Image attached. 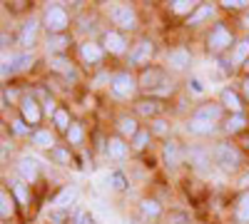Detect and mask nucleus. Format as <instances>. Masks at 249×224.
<instances>
[{"instance_id":"nucleus-31","label":"nucleus","mask_w":249,"mask_h":224,"mask_svg":"<svg viewBox=\"0 0 249 224\" xmlns=\"http://www.w3.org/2000/svg\"><path fill=\"white\" fill-rule=\"evenodd\" d=\"M53 120H55L57 130H62V132H68V130H70V115H68V110L57 107V110H55V115H53Z\"/></svg>"},{"instance_id":"nucleus-45","label":"nucleus","mask_w":249,"mask_h":224,"mask_svg":"<svg viewBox=\"0 0 249 224\" xmlns=\"http://www.w3.org/2000/svg\"><path fill=\"white\" fill-rule=\"evenodd\" d=\"M244 95H247V97H249V77H247V80H244Z\"/></svg>"},{"instance_id":"nucleus-24","label":"nucleus","mask_w":249,"mask_h":224,"mask_svg":"<svg viewBox=\"0 0 249 224\" xmlns=\"http://www.w3.org/2000/svg\"><path fill=\"white\" fill-rule=\"evenodd\" d=\"M15 202H13V197H10V192L8 190H3L0 192V217L3 219H10L13 217V212H15Z\"/></svg>"},{"instance_id":"nucleus-16","label":"nucleus","mask_w":249,"mask_h":224,"mask_svg":"<svg viewBox=\"0 0 249 224\" xmlns=\"http://www.w3.org/2000/svg\"><path fill=\"white\" fill-rule=\"evenodd\" d=\"M234 219L239 224H249V192H244L234 205Z\"/></svg>"},{"instance_id":"nucleus-2","label":"nucleus","mask_w":249,"mask_h":224,"mask_svg":"<svg viewBox=\"0 0 249 224\" xmlns=\"http://www.w3.org/2000/svg\"><path fill=\"white\" fill-rule=\"evenodd\" d=\"M214 162L222 170H237L242 165V152L237 147H232V145H217Z\"/></svg>"},{"instance_id":"nucleus-22","label":"nucleus","mask_w":249,"mask_h":224,"mask_svg":"<svg viewBox=\"0 0 249 224\" xmlns=\"http://www.w3.org/2000/svg\"><path fill=\"white\" fill-rule=\"evenodd\" d=\"M135 107H137V112H140V115H144V117H155V115L162 110L160 100H140V103H137Z\"/></svg>"},{"instance_id":"nucleus-41","label":"nucleus","mask_w":249,"mask_h":224,"mask_svg":"<svg viewBox=\"0 0 249 224\" xmlns=\"http://www.w3.org/2000/svg\"><path fill=\"white\" fill-rule=\"evenodd\" d=\"M190 85H192V92H197V95H202V92H204V87H202V83H199L197 77H192V80H190Z\"/></svg>"},{"instance_id":"nucleus-29","label":"nucleus","mask_w":249,"mask_h":224,"mask_svg":"<svg viewBox=\"0 0 249 224\" xmlns=\"http://www.w3.org/2000/svg\"><path fill=\"white\" fill-rule=\"evenodd\" d=\"M164 162H167L170 167H175L177 162H179V147H177V142H167V145H164Z\"/></svg>"},{"instance_id":"nucleus-11","label":"nucleus","mask_w":249,"mask_h":224,"mask_svg":"<svg viewBox=\"0 0 249 224\" xmlns=\"http://www.w3.org/2000/svg\"><path fill=\"white\" fill-rule=\"evenodd\" d=\"M167 65L175 68V70H184L187 65H190V50L187 48H175L167 52Z\"/></svg>"},{"instance_id":"nucleus-25","label":"nucleus","mask_w":249,"mask_h":224,"mask_svg":"<svg viewBox=\"0 0 249 224\" xmlns=\"http://www.w3.org/2000/svg\"><path fill=\"white\" fill-rule=\"evenodd\" d=\"M48 45L53 52H65L70 45V37L68 35H48Z\"/></svg>"},{"instance_id":"nucleus-37","label":"nucleus","mask_w":249,"mask_h":224,"mask_svg":"<svg viewBox=\"0 0 249 224\" xmlns=\"http://www.w3.org/2000/svg\"><path fill=\"white\" fill-rule=\"evenodd\" d=\"M50 157H53L55 162H60V165H70V155H68L65 150H60V147H53V150H50Z\"/></svg>"},{"instance_id":"nucleus-40","label":"nucleus","mask_w":249,"mask_h":224,"mask_svg":"<svg viewBox=\"0 0 249 224\" xmlns=\"http://www.w3.org/2000/svg\"><path fill=\"white\" fill-rule=\"evenodd\" d=\"M77 224H95V219H92V214H90V212H80Z\"/></svg>"},{"instance_id":"nucleus-27","label":"nucleus","mask_w":249,"mask_h":224,"mask_svg":"<svg viewBox=\"0 0 249 224\" xmlns=\"http://www.w3.org/2000/svg\"><path fill=\"white\" fill-rule=\"evenodd\" d=\"M75 194H77L75 187H65V190H62V192L55 197V207H57V209H68V205L75 199Z\"/></svg>"},{"instance_id":"nucleus-46","label":"nucleus","mask_w":249,"mask_h":224,"mask_svg":"<svg viewBox=\"0 0 249 224\" xmlns=\"http://www.w3.org/2000/svg\"><path fill=\"white\" fill-rule=\"evenodd\" d=\"M244 28H249V13H247V17H244Z\"/></svg>"},{"instance_id":"nucleus-30","label":"nucleus","mask_w":249,"mask_h":224,"mask_svg":"<svg viewBox=\"0 0 249 224\" xmlns=\"http://www.w3.org/2000/svg\"><path fill=\"white\" fill-rule=\"evenodd\" d=\"M244 125H247V120H244V115H232L230 120H227V125H224V130L230 132V135H234V132H242V130H244Z\"/></svg>"},{"instance_id":"nucleus-32","label":"nucleus","mask_w":249,"mask_h":224,"mask_svg":"<svg viewBox=\"0 0 249 224\" xmlns=\"http://www.w3.org/2000/svg\"><path fill=\"white\" fill-rule=\"evenodd\" d=\"M212 15V5H199L192 15H190V25H197V23H202L204 17H210Z\"/></svg>"},{"instance_id":"nucleus-18","label":"nucleus","mask_w":249,"mask_h":224,"mask_svg":"<svg viewBox=\"0 0 249 224\" xmlns=\"http://www.w3.org/2000/svg\"><path fill=\"white\" fill-rule=\"evenodd\" d=\"M195 117L197 120H207V122H217L219 117H222V105H202L197 112H195Z\"/></svg>"},{"instance_id":"nucleus-43","label":"nucleus","mask_w":249,"mask_h":224,"mask_svg":"<svg viewBox=\"0 0 249 224\" xmlns=\"http://www.w3.org/2000/svg\"><path fill=\"white\" fill-rule=\"evenodd\" d=\"M50 219H53V222H62V219H65V209H57V212H53V214H50Z\"/></svg>"},{"instance_id":"nucleus-3","label":"nucleus","mask_w":249,"mask_h":224,"mask_svg":"<svg viewBox=\"0 0 249 224\" xmlns=\"http://www.w3.org/2000/svg\"><path fill=\"white\" fill-rule=\"evenodd\" d=\"M110 87H112V95H115V97H122V100H124V97H132L140 85L135 83V77H132L130 72H117V75H112V80H110Z\"/></svg>"},{"instance_id":"nucleus-47","label":"nucleus","mask_w":249,"mask_h":224,"mask_svg":"<svg viewBox=\"0 0 249 224\" xmlns=\"http://www.w3.org/2000/svg\"><path fill=\"white\" fill-rule=\"evenodd\" d=\"M244 68H247V70H249V60H247V65H244Z\"/></svg>"},{"instance_id":"nucleus-39","label":"nucleus","mask_w":249,"mask_h":224,"mask_svg":"<svg viewBox=\"0 0 249 224\" xmlns=\"http://www.w3.org/2000/svg\"><path fill=\"white\" fill-rule=\"evenodd\" d=\"M152 132L155 135H164V132H167V122H164V120H155L152 122Z\"/></svg>"},{"instance_id":"nucleus-6","label":"nucleus","mask_w":249,"mask_h":224,"mask_svg":"<svg viewBox=\"0 0 249 224\" xmlns=\"http://www.w3.org/2000/svg\"><path fill=\"white\" fill-rule=\"evenodd\" d=\"M160 85H164V70H160V68H144L142 70V75H140V87H144V90H157Z\"/></svg>"},{"instance_id":"nucleus-1","label":"nucleus","mask_w":249,"mask_h":224,"mask_svg":"<svg viewBox=\"0 0 249 224\" xmlns=\"http://www.w3.org/2000/svg\"><path fill=\"white\" fill-rule=\"evenodd\" d=\"M43 25L50 35H65L68 25H70V17L65 13V8H60V5H50L43 15Z\"/></svg>"},{"instance_id":"nucleus-20","label":"nucleus","mask_w":249,"mask_h":224,"mask_svg":"<svg viewBox=\"0 0 249 224\" xmlns=\"http://www.w3.org/2000/svg\"><path fill=\"white\" fill-rule=\"evenodd\" d=\"M247 60H249V40H239V43L234 45V52H232V63L244 68Z\"/></svg>"},{"instance_id":"nucleus-13","label":"nucleus","mask_w":249,"mask_h":224,"mask_svg":"<svg viewBox=\"0 0 249 224\" xmlns=\"http://www.w3.org/2000/svg\"><path fill=\"white\" fill-rule=\"evenodd\" d=\"M222 105H224V107H230L234 115H242V107H244V105H242V100H239V95H237L234 90H230V87H224V90H222Z\"/></svg>"},{"instance_id":"nucleus-9","label":"nucleus","mask_w":249,"mask_h":224,"mask_svg":"<svg viewBox=\"0 0 249 224\" xmlns=\"http://www.w3.org/2000/svg\"><path fill=\"white\" fill-rule=\"evenodd\" d=\"M20 117H23L25 125H37L40 117H43V112H40V105L35 103L33 97H25L23 105H20Z\"/></svg>"},{"instance_id":"nucleus-14","label":"nucleus","mask_w":249,"mask_h":224,"mask_svg":"<svg viewBox=\"0 0 249 224\" xmlns=\"http://www.w3.org/2000/svg\"><path fill=\"white\" fill-rule=\"evenodd\" d=\"M187 132H190V135H212L214 132V122L192 117L190 122H187Z\"/></svg>"},{"instance_id":"nucleus-28","label":"nucleus","mask_w":249,"mask_h":224,"mask_svg":"<svg viewBox=\"0 0 249 224\" xmlns=\"http://www.w3.org/2000/svg\"><path fill=\"white\" fill-rule=\"evenodd\" d=\"M170 8L177 15H192V10L197 8V3H192V0H175V3H170Z\"/></svg>"},{"instance_id":"nucleus-12","label":"nucleus","mask_w":249,"mask_h":224,"mask_svg":"<svg viewBox=\"0 0 249 224\" xmlns=\"http://www.w3.org/2000/svg\"><path fill=\"white\" fill-rule=\"evenodd\" d=\"M102 45H105V50H110L112 55H122L124 52V37L120 35V33H115V30H107L105 33V40H102Z\"/></svg>"},{"instance_id":"nucleus-5","label":"nucleus","mask_w":249,"mask_h":224,"mask_svg":"<svg viewBox=\"0 0 249 224\" xmlns=\"http://www.w3.org/2000/svg\"><path fill=\"white\" fill-rule=\"evenodd\" d=\"M110 17H112V23L120 25L122 30H132L137 25V15H135V10L130 5H115L110 10Z\"/></svg>"},{"instance_id":"nucleus-44","label":"nucleus","mask_w":249,"mask_h":224,"mask_svg":"<svg viewBox=\"0 0 249 224\" xmlns=\"http://www.w3.org/2000/svg\"><path fill=\"white\" fill-rule=\"evenodd\" d=\"M15 194H18L20 202H25V190H23V185H15Z\"/></svg>"},{"instance_id":"nucleus-26","label":"nucleus","mask_w":249,"mask_h":224,"mask_svg":"<svg viewBox=\"0 0 249 224\" xmlns=\"http://www.w3.org/2000/svg\"><path fill=\"white\" fill-rule=\"evenodd\" d=\"M50 68H53V70H57V72H65L68 77H75V72H72V65H70V60L60 57V55L50 57Z\"/></svg>"},{"instance_id":"nucleus-21","label":"nucleus","mask_w":249,"mask_h":224,"mask_svg":"<svg viewBox=\"0 0 249 224\" xmlns=\"http://www.w3.org/2000/svg\"><path fill=\"white\" fill-rule=\"evenodd\" d=\"M30 139H33V145H37V147H50L53 150V145H55V137L48 130H33Z\"/></svg>"},{"instance_id":"nucleus-10","label":"nucleus","mask_w":249,"mask_h":224,"mask_svg":"<svg viewBox=\"0 0 249 224\" xmlns=\"http://www.w3.org/2000/svg\"><path fill=\"white\" fill-rule=\"evenodd\" d=\"M33 65V55H13L10 60H5L3 63V77L18 72V70H25Z\"/></svg>"},{"instance_id":"nucleus-35","label":"nucleus","mask_w":249,"mask_h":224,"mask_svg":"<svg viewBox=\"0 0 249 224\" xmlns=\"http://www.w3.org/2000/svg\"><path fill=\"white\" fill-rule=\"evenodd\" d=\"M147 142H150V130H140L132 137V147L135 150H144V147H147Z\"/></svg>"},{"instance_id":"nucleus-19","label":"nucleus","mask_w":249,"mask_h":224,"mask_svg":"<svg viewBox=\"0 0 249 224\" xmlns=\"http://www.w3.org/2000/svg\"><path fill=\"white\" fill-rule=\"evenodd\" d=\"M117 130H120V135H122V137H135V135L140 132L137 120H135V117H127V115L117 120Z\"/></svg>"},{"instance_id":"nucleus-36","label":"nucleus","mask_w":249,"mask_h":224,"mask_svg":"<svg viewBox=\"0 0 249 224\" xmlns=\"http://www.w3.org/2000/svg\"><path fill=\"white\" fill-rule=\"evenodd\" d=\"M110 185L122 192V190H127V177H124L122 172H112V174H110Z\"/></svg>"},{"instance_id":"nucleus-23","label":"nucleus","mask_w":249,"mask_h":224,"mask_svg":"<svg viewBox=\"0 0 249 224\" xmlns=\"http://www.w3.org/2000/svg\"><path fill=\"white\" fill-rule=\"evenodd\" d=\"M18 174L23 177L25 182H33V179H37V165H35L33 159H23L18 165Z\"/></svg>"},{"instance_id":"nucleus-17","label":"nucleus","mask_w":249,"mask_h":224,"mask_svg":"<svg viewBox=\"0 0 249 224\" xmlns=\"http://www.w3.org/2000/svg\"><path fill=\"white\" fill-rule=\"evenodd\" d=\"M107 157H112V159H124L127 157V145L120 139V137H112V139H107Z\"/></svg>"},{"instance_id":"nucleus-4","label":"nucleus","mask_w":249,"mask_h":224,"mask_svg":"<svg viewBox=\"0 0 249 224\" xmlns=\"http://www.w3.org/2000/svg\"><path fill=\"white\" fill-rule=\"evenodd\" d=\"M232 45V33L224 28V23H217L210 33V37H207V48H210L212 52H222Z\"/></svg>"},{"instance_id":"nucleus-34","label":"nucleus","mask_w":249,"mask_h":224,"mask_svg":"<svg viewBox=\"0 0 249 224\" xmlns=\"http://www.w3.org/2000/svg\"><path fill=\"white\" fill-rule=\"evenodd\" d=\"M65 137H68V142H70V145H80V142H82V125L72 122V125H70V130L65 132Z\"/></svg>"},{"instance_id":"nucleus-15","label":"nucleus","mask_w":249,"mask_h":224,"mask_svg":"<svg viewBox=\"0 0 249 224\" xmlns=\"http://www.w3.org/2000/svg\"><path fill=\"white\" fill-rule=\"evenodd\" d=\"M35 37H37V20H28V23L23 25V30H20V45L33 48Z\"/></svg>"},{"instance_id":"nucleus-42","label":"nucleus","mask_w":249,"mask_h":224,"mask_svg":"<svg viewBox=\"0 0 249 224\" xmlns=\"http://www.w3.org/2000/svg\"><path fill=\"white\" fill-rule=\"evenodd\" d=\"M13 130H15L18 135H25V132H28V130H25V122H23V120H18L15 125H13Z\"/></svg>"},{"instance_id":"nucleus-38","label":"nucleus","mask_w":249,"mask_h":224,"mask_svg":"<svg viewBox=\"0 0 249 224\" xmlns=\"http://www.w3.org/2000/svg\"><path fill=\"white\" fill-rule=\"evenodd\" d=\"M227 10H242V8H247L249 3H247V0H224V3H222Z\"/></svg>"},{"instance_id":"nucleus-33","label":"nucleus","mask_w":249,"mask_h":224,"mask_svg":"<svg viewBox=\"0 0 249 224\" xmlns=\"http://www.w3.org/2000/svg\"><path fill=\"white\" fill-rule=\"evenodd\" d=\"M160 212H162L160 202H155V199H144L142 202V214L144 217H160Z\"/></svg>"},{"instance_id":"nucleus-7","label":"nucleus","mask_w":249,"mask_h":224,"mask_svg":"<svg viewBox=\"0 0 249 224\" xmlns=\"http://www.w3.org/2000/svg\"><path fill=\"white\" fill-rule=\"evenodd\" d=\"M152 55H155V45L150 43V40H140V43L135 45V50L130 52V63L132 65H144V63H150Z\"/></svg>"},{"instance_id":"nucleus-8","label":"nucleus","mask_w":249,"mask_h":224,"mask_svg":"<svg viewBox=\"0 0 249 224\" xmlns=\"http://www.w3.org/2000/svg\"><path fill=\"white\" fill-rule=\"evenodd\" d=\"M80 55H82V60H85L88 65H100L105 50H102V45H97L95 40H88V43L80 45Z\"/></svg>"}]
</instances>
